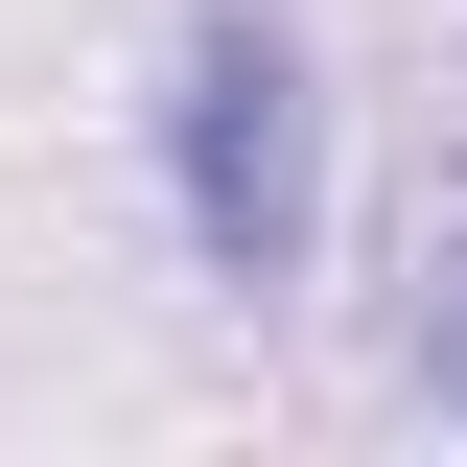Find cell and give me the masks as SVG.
I'll list each match as a JSON object with an SVG mask.
<instances>
[{"label": "cell", "mask_w": 467, "mask_h": 467, "mask_svg": "<svg viewBox=\"0 0 467 467\" xmlns=\"http://www.w3.org/2000/svg\"><path fill=\"white\" fill-rule=\"evenodd\" d=\"M164 187H187V257H211L234 304L304 281V211H327V117H304V47L257 24V0H211L164 70Z\"/></svg>", "instance_id": "6da1fadb"}, {"label": "cell", "mask_w": 467, "mask_h": 467, "mask_svg": "<svg viewBox=\"0 0 467 467\" xmlns=\"http://www.w3.org/2000/svg\"><path fill=\"white\" fill-rule=\"evenodd\" d=\"M420 374H444V420H467V211L420 234Z\"/></svg>", "instance_id": "7a4b0ae2"}]
</instances>
